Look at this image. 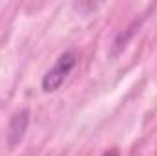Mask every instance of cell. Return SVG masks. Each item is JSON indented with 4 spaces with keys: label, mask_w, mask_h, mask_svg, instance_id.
<instances>
[{
    "label": "cell",
    "mask_w": 157,
    "mask_h": 156,
    "mask_svg": "<svg viewBox=\"0 0 157 156\" xmlns=\"http://www.w3.org/2000/svg\"><path fill=\"white\" fill-rule=\"evenodd\" d=\"M77 64V53L68 50L64 53L59 55V59L55 61V64L42 76V81H40V88L44 94H51V92H57L62 83L66 81V77L71 74V70L75 68Z\"/></svg>",
    "instance_id": "cell-1"
},
{
    "label": "cell",
    "mask_w": 157,
    "mask_h": 156,
    "mask_svg": "<svg viewBox=\"0 0 157 156\" xmlns=\"http://www.w3.org/2000/svg\"><path fill=\"white\" fill-rule=\"evenodd\" d=\"M28 125H29V110L28 109H20L9 117L7 130H6V142L9 147H17L22 142V138L28 130Z\"/></svg>",
    "instance_id": "cell-2"
},
{
    "label": "cell",
    "mask_w": 157,
    "mask_h": 156,
    "mask_svg": "<svg viewBox=\"0 0 157 156\" xmlns=\"http://www.w3.org/2000/svg\"><path fill=\"white\" fill-rule=\"evenodd\" d=\"M102 156H119V151L117 149H110V151H106Z\"/></svg>",
    "instance_id": "cell-3"
}]
</instances>
